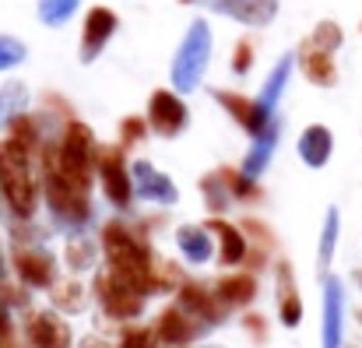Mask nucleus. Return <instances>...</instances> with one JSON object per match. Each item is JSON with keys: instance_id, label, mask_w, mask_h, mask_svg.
Returning a JSON list of instances; mask_svg holds the SVG:
<instances>
[{"instance_id": "1", "label": "nucleus", "mask_w": 362, "mask_h": 348, "mask_svg": "<svg viewBox=\"0 0 362 348\" xmlns=\"http://www.w3.org/2000/svg\"><path fill=\"white\" fill-rule=\"evenodd\" d=\"M99 246H103V257H106L110 271H117L120 278H127V282H130L134 289H141L144 296H155V292H162V289L169 285V282L162 278V274H169L165 264L155 260L151 246L130 229L127 222H117V219L106 222V226H103V236H99Z\"/></svg>"}, {"instance_id": "2", "label": "nucleus", "mask_w": 362, "mask_h": 348, "mask_svg": "<svg viewBox=\"0 0 362 348\" xmlns=\"http://www.w3.org/2000/svg\"><path fill=\"white\" fill-rule=\"evenodd\" d=\"M35 148L4 134L0 137V194L7 201V208L14 211V219L28 222L39 208V194L42 183L35 176V162H32Z\"/></svg>"}, {"instance_id": "3", "label": "nucleus", "mask_w": 362, "mask_h": 348, "mask_svg": "<svg viewBox=\"0 0 362 348\" xmlns=\"http://www.w3.org/2000/svg\"><path fill=\"white\" fill-rule=\"evenodd\" d=\"M46 155L53 158V166L60 169L64 180H71L74 187H81V190L92 194V176L99 173L103 148H99V141H95V134H92L88 123L71 120L64 127V134H60V144L57 148H46Z\"/></svg>"}, {"instance_id": "4", "label": "nucleus", "mask_w": 362, "mask_h": 348, "mask_svg": "<svg viewBox=\"0 0 362 348\" xmlns=\"http://www.w3.org/2000/svg\"><path fill=\"white\" fill-rule=\"evenodd\" d=\"M208 64H211V25L204 18H194L176 57H173V67H169L173 92H180V95L197 92L208 74Z\"/></svg>"}, {"instance_id": "5", "label": "nucleus", "mask_w": 362, "mask_h": 348, "mask_svg": "<svg viewBox=\"0 0 362 348\" xmlns=\"http://www.w3.org/2000/svg\"><path fill=\"white\" fill-rule=\"evenodd\" d=\"M42 197H46V208L57 219V226H64V229L88 226V219H92V197H88V190H81L71 180H64L49 155H42Z\"/></svg>"}, {"instance_id": "6", "label": "nucleus", "mask_w": 362, "mask_h": 348, "mask_svg": "<svg viewBox=\"0 0 362 348\" xmlns=\"http://www.w3.org/2000/svg\"><path fill=\"white\" fill-rule=\"evenodd\" d=\"M95 299H99V306L106 310V317H113V320H134L141 310H144V292L141 289H134L127 278H120L117 271H99L95 274Z\"/></svg>"}, {"instance_id": "7", "label": "nucleus", "mask_w": 362, "mask_h": 348, "mask_svg": "<svg viewBox=\"0 0 362 348\" xmlns=\"http://www.w3.org/2000/svg\"><path fill=\"white\" fill-rule=\"evenodd\" d=\"M99 183H103V194L106 201L117 208V211H127L134 204V180H130V166L123 158V148H103L99 155Z\"/></svg>"}, {"instance_id": "8", "label": "nucleus", "mask_w": 362, "mask_h": 348, "mask_svg": "<svg viewBox=\"0 0 362 348\" xmlns=\"http://www.w3.org/2000/svg\"><path fill=\"white\" fill-rule=\"evenodd\" d=\"M148 127L158 134V137H180L190 123V110L183 103L180 92L173 88H155L151 99H148Z\"/></svg>"}, {"instance_id": "9", "label": "nucleus", "mask_w": 362, "mask_h": 348, "mask_svg": "<svg viewBox=\"0 0 362 348\" xmlns=\"http://www.w3.org/2000/svg\"><path fill=\"white\" fill-rule=\"evenodd\" d=\"M130 180H134V197L144 204H158V208H173L180 201V187L148 158H137L130 166Z\"/></svg>"}, {"instance_id": "10", "label": "nucleus", "mask_w": 362, "mask_h": 348, "mask_svg": "<svg viewBox=\"0 0 362 348\" xmlns=\"http://www.w3.org/2000/svg\"><path fill=\"white\" fill-rule=\"evenodd\" d=\"M11 264L25 289H53L57 285V257L42 246H14Z\"/></svg>"}, {"instance_id": "11", "label": "nucleus", "mask_w": 362, "mask_h": 348, "mask_svg": "<svg viewBox=\"0 0 362 348\" xmlns=\"http://www.w3.org/2000/svg\"><path fill=\"white\" fill-rule=\"evenodd\" d=\"M117 28H120V18H117L110 7H103V4L88 7V14H85V21H81V50H78V60H81V64H95V60L103 57L106 42L117 35Z\"/></svg>"}, {"instance_id": "12", "label": "nucleus", "mask_w": 362, "mask_h": 348, "mask_svg": "<svg viewBox=\"0 0 362 348\" xmlns=\"http://www.w3.org/2000/svg\"><path fill=\"white\" fill-rule=\"evenodd\" d=\"M320 348H345V285L334 274H324V317Z\"/></svg>"}, {"instance_id": "13", "label": "nucleus", "mask_w": 362, "mask_h": 348, "mask_svg": "<svg viewBox=\"0 0 362 348\" xmlns=\"http://www.w3.org/2000/svg\"><path fill=\"white\" fill-rule=\"evenodd\" d=\"M204 331H208V327H204L197 317H190L180 303L169 306V310H162L158 320H155V338H158L162 345H173V348H187L194 338H201Z\"/></svg>"}, {"instance_id": "14", "label": "nucleus", "mask_w": 362, "mask_h": 348, "mask_svg": "<svg viewBox=\"0 0 362 348\" xmlns=\"http://www.w3.org/2000/svg\"><path fill=\"white\" fill-rule=\"evenodd\" d=\"M274 303H278V320L285 327H299L303 324V296H299V285H296L292 260H278L274 264Z\"/></svg>"}, {"instance_id": "15", "label": "nucleus", "mask_w": 362, "mask_h": 348, "mask_svg": "<svg viewBox=\"0 0 362 348\" xmlns=\"http://www.w3.org/2000/svg\"><path fill=\"white\" fill-rule=\"evenodd\" d=\"M25 342H28V348H71L74 345L71 327L53 310L28 313V320H25Z\"/></svg>"}, {"instance_id": "16", "label": "nucleus", "mask_w": 362, "mask_h": 348, "mask_svg": "<svg viewBox=\"0 0 362 348\" xmlns=\"http://www.w3.org/2000/svg\"><path fill=\"white\" fill-rule=\"evenodd\" d=\"M204 4L215 14H226V18L250 25V28H264L278 14V0H204Z\"/></svg>"}, {"instance_id": "17", "label": "nucleus", "mask_w": 362, "mask_h": 348, "mask_svg": "<svg viewBox=\"0 0 362 348\" xmlns=\"http://www.w3.org/2000/svg\"><path fill=\"white\" fill-rule=\"evenodd\" d=\"M211 236H215V246H218V264L222 267H240L243 260L250 257V239H246V232L240 226H233V222H226L222 215H215V219H208L204 222Z\"/></svg>"}, {"instance_id": "18", "label": "nucleus", "mask_w": 362, "mask_h": 348, "mask_svg": "<svg viewBox=\"0 0 362 348\" xmlns=\"http://www.w3.org/2000/svg\"><path fill=\"white\" fill-rule=\"evenodd\" d=\"M173 239H176V250L183 253V260H187V264H194V267H201V264H208V260H215V257H218L215 236H211L208 226L187 222V226H180V229L173 232Z\"/></svg>"}, {"instance_id": "19", "label": "nucleus", "mask_w": 362, "mask_h": 348, "mask_svg": "<svg viewBox=\"0 0 362 348\" xmlns=\"http://www.w3.org/2000/svg\"><path fill=\"white\" fill-rule=\"evenodd\" d=\"M176 303L190 313V317H197L208 331L211 327H218L222 324V317H226V306L215 299V292H208V289H201L197 282H187L183 289H180V296H176Z\"/></svg>"}, {"instance_id": "20", "label": "nucleus", "mask_w": 362, "mask_h": 348, "mask_svg": "<svg viewBox=\"0 0 362 348\" xmlns=\"http://www.w3.org/2000/svg\"><path fill=\"white\" fill-rule=\"evenodd\" d=\"M296 151H299L303 166H310V169H324V166L331 162V155H334V134H331V127H324V123H310V127L299 134Z\"/></svg>"}, {"instance_id": "21", "label": "nucleus", "mask_w": 362, "mask_h": 348, "mask_svg": "<svg viewBox=\"0 0 362 348\" xmlns=\"http://www.w3.org/2000/svg\"><path fill=\"white\" fill-rule=\"evenodd\" d=\"M292 71H296V53L278 57V64L271 67V74H267L264 88L257 92V99H253V103H257V110L267 116V120H274V110H278V103H281V95H285V88H288Z\"/></svg>"}, {"instance_id": "22", "label": "nucleus", "mask_w": 362, "mask_h": 348, "mask_svg": "<svg viewBox=\"0 0 362 348\" xmlns=\"http://www.w3.org/2000/svg\"><path fill=\"white\" fill-rule=\"evenodd\" d=\"M278 134H281V120L274 116L267 123V130H260L253 137V144H250V151H246V158H243V166H240L243 176H250V180H260L264 176V169L271 166V155L278 148Z\"/></svg>"}, {"instance_id": "23", "label": "nucleus", "mask_w": 362, "mask_h": 348, "mask_svg": "<svg viewBox=\"0 0 362 348\" xmlns=\"http://www.w3.org/2000/svg\"><path fill=\"white\" fill-rule=\"evenodd\" d=\"M215 103L233 116L250 137H257V134H260V130H267V123H271L267 116L257 110V103H253V99H246V95H240V92H222V88H218V92H215Z\"/></svg>"}, {"instance_id": "24", "label": "nucleus", "mask_w": 362, "mask_h": 348, "mask_svg": "<svg viewBox=\"0 0 362 348\" xmlns=\"http://www.w3.org/2000/svg\"><path fill=\"white\" fill-rule=\"evenodd\" d=\"M296 60H299V67H303V74H306V81H310V85H320V88L338 85L334 53H324V50H313L310 42H303V46H299V53H296Z\"/></svg>"}, {"instance_id": "25", "label": "nucleus", "mask_w": 362, "mask_h": 348, "mask_svg": "<svg viewBox=\"0 0 362 348\" xmlns=\"http://www.w3.org/2000/svg\"><path fill=\"white\" fill-rule=\"evenodd\" d=\"M253 296H257V278L253 274H229V278H222L215 285V299L226 306V313L250 306Z\"/></svg>"}, {"instance_id": "26", "label": "nucleus", "mask_w": 362, "mask_h": 348, "mask_svg": "<svg viewBox=\"0 0 362 348\" xmlns=\"http://www.w3.org/2000/svg\"><path fill=\"white\" fill-rule=\"evenodd\" d=\"M201 197H204V204H208V211L211 215H222L229 204H233V190H229V166H218V169H211L208 176H201Z\"/></svg>"}, {"instance_id": "27", "label": "nucleus", "mask_w": 362, "mask_h": 348, "mask_svg": "<svg viewBox=\"0 0 362 348\" xmlns=\"http://www.w3.org/2000/svg\"><path fill=\"white\" fill-rule=\"evenodd\" d=\"M99 253H103V246H95L88 236H71L67 246H64V260H67V267H71L74 274L92 271L95 260H99Z\"/></svg>"}, {"instance_id": "28", "label": "nucleus", "mask_w": 362, "mask_h": 348, "mask_svg": "<svg viewBox=\"0 0 362 348\" xmlns=\"http://www.w3.org/2000/svg\"><path fill=\"white\" fill-rule=\"evenodd\" d=\"M338 236H341V215H338V208H327L324 229H320V250H317V267H320V274H327V267H331V260H334Z\"/></svg>"}, {"instance_id": "29", "label": "nucleus", "mask_w": 362, "mask_h": 348, "mask_svg": "<svg viewBox=\"0 0 362 348\" xmlns=\"http://www.w3.org/2000/svg\"><path fill=\"white\" fill-rule=\"evenodd\" d=\"M306 42H310L313 50L338 53V50H341V42H345V32H341V25H338V21H320V25H313V32L306 35Z\"/></svg>"}, {"instance_id": "30", "label": "nucleus", "mask_w": 362, "mask_h": 348, "mask_svg": "<svg viewBox=\"0 0 362 348\" xmlns=\"http://www.w3.org/2000/svg\"><path fill=\"white\" fill-rule=\"evenodd\" d=\"M53 303H57L60 310H67V313H81L85 303H88V299H85V285H81L78 278L53 285Z\"/></svg>"}, {"instance_id": "31", "label": "nucleus", "mask_w": 362, "mask_h": 348, "mask_svg": "<svg viewBox=\"0 0 362 348\" xmlns=\"http://www.w3.org/2000/svg\"><path fill=\"white\" fill-rule=\"evenodd\" d=\"M78 4L81 0H39V21L42 25H67L74 14H78Z\"/></svg>"}, {"instance_id": "32", "label": "nucleus", "mask_w": 362, "mask_h": 348, "mask_svg": "<svg viewBox=\"0 0 362 348\" xmlns=\"http://www.w3.org/2000/svg\"><path fill=\"white\" fill-rule=\"evenodd\" d=\"M25 99H28L25 85H18V81H7V85L0 88V116H4V120H11V116L25 113Z\"/></svg>"}, {"instance_id": "33", "label": "nucleus", "mask_w": 362, "mask_h": 348, "mask_svg": "<svg viewBox=\"0 0 362 348\" xmlns=\"http://www.w3.org/2000/svg\"><path fill=\"white\" fill-rule=\"evenodd\" d=\"M25 57H28V50H25L21 39L0 35V74H4V71H14L18 64H25Z\"/></svg>"}, {"instance_id": "34", "label": "nucleus", "mask_w": 362, "mask_h": 348, "mask_svg": "<svg viewBox=\"0 0 362 348\" xmlns=\"http://www.w3.org/2000/svg\"><path fill=\"white\" fill-rule=\"evenodd\" d=\"M158 345V338H155V327H123L120 342H117V348H155Z\"/></svg>"}, {"instance_id": "35", "label": "nucleus", "mask_w": 362, "mask_h": 348, "mask_svg": "<svg viewBox=\"0 0 362 348\" xmlns=\"http://www.w3.org/2000/svg\"><path fill=\"white\" fill-rule=\"evenodd\" d=\"M148 130H151V127H148L144 116H127L120 123V148H134L137 141L148 137Z\"/></svg>"}, {"instance_id": "36", "label": "nucleus", "mask_w": 362, "mask_h": 348, "mask_svg": "<svg viewBox=\"0 0 362 348\" xmlns=\"http://www.w3.org/2000/svg\"><path fill=\"white\" fill-rule=\"evenodd\" d=\"M253 57H257V53H253V42H250V39H240V42H236V50H233V74H250V67H253Z\"/></svg>"}, {"instance_id": "37", "label": "nucleus", "mask_w": 362, "mask_h": 348, "mask_svg": "<svg viewBox=\"0 0 362 348\" xmlns=\"http://www.w3.org/2000/svg\"><path fill=\"white\" fill-rule=\"evenodd\" d=\"M243 324H246V331H253L257 338H264V331H267V327H264V317H253V313H250Z\"/></svg>"}, {"instance_id": "38", "label": "nucleus", "mask_w": 362, "mask_h": 348, "mask_svg": "<svg viewBox=\"0 0 362 348\" xmlns=\"http://www.w3.org/2000/svg\"><path fill=\"white\" fill-rule=\"evenodd\" d=\"M11 335H14V327H11V317H7V310L0 306V342H4V338H11Z\"/></svg>"}, {"instance_id": "39", "label": "nucleus", "mask_w": 362, "mask_h": 348, "mask_svg": "<svg viewBox=\"0 0 362 348\" xmlns=\"http://www.w3.org/2000/svg\"><path fill=\"white\" fill-rule=\"evenodd\" d=\"M0 271H4V246H0Z\"/></svg>"}, {"instance_id": "40", "label": "nucleus", "mask_w": 362, "mask_h": 348, "mask_svg": "<svg viewBox=\"0 0 362 348\" xmlns=\"http://www.w3.org/2000/svg\"><path fill=\"white\" fill-rule=\"evenodd\" d=\"M180 4H194V0H180Z\"/></svg>"}, {"instance_id": "41", "label": "nucleus", "mask_w": 362, "mask_h": 348, "mask_svg": "<svg viewBox=\"0 0 362 348\" xmlns=\"http://www.w3.org/2000/svg\"><path fill=\"white\" fill-rule=\"evenodd\" d=\"M204 348H218V345H204Z\"/></svg>"}]
</instances>
